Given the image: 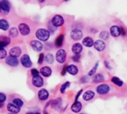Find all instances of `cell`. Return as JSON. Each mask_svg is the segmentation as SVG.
<instances>
[{
  "label": "cell",
  "instance_id": "1",
  "mask_svg": "<svg viewBox=\"0 0 127 114\" xmlns=\"http://www.w3.org/2000/svg\"><path fill=\"white\" fill-rule=\"evenodd\" d=\"M51 32L45 28H39L36 31V37L39 40H41L42 42L47 41L50 37Z\"/></svg>",
  "mask_w": 127,
  "mask_h": 114
},
{
  "label": "cell",
  "instance_id": "2",
  "mask_svg": "<svg viewBox=\"0 0 127 114\" xmlns=\"http://www.w3.org/2000/svg\"><path fill=\"white\" fill-rule=\"evenodd\" d=\"M111 90V87L109 85H108L107 84H101L100 85H98L96 87V92L97 94L103 96V95H106L109 93Z\"/></svg>",
  "mask_w": 127,
  "mask_h": 114
},
{
  "label": "cell",
  "instance_id": "3",
  "mask_svg": "<svg viewBox=\"0 0 127 114\" xmlns=\"http://www.w3.org/2000/svg\"><path fill=\"white\" fill-rule=\"evenodd\" d=\"M66 52L65 49H60L56 53V60L59 63H64L66 60Z\"/></svg>",
  "mask_w": 127,
  "mask_h": 114
},
{
  "label": "cell",
  "instance_id": "4",
  "mask_svg": "<svg viewBox=\"0 0 127 114\" xmlns=\"http://www.w3.org/2000/svg\"><path fill=\"white\" fill-rule=\"evenodd\" d=\"M10 10V3L8 0L0 1V11L4 14H7Z\"/></svg>",
  "mask_w": 127,
  "mask_h": 114
},
{
  "label": "cell",
  "instance_id": "5",
  "mask_svg": "<svg viewBox=\"0 0 127 114\" xmlns=\"http://www.w3.org/2000/svg\"><path fill=\"white\" fill-rule=\"evenodd\" d=\"M20 62H21V64L22 65V66H24L25 68H31L33 65V63L30 58V56L27 54L23 55L21 57Z\"/></svg>",
  "mask_w": 127,
  "mask_h": 114
},
{
  "label": "cell",
  "instance_id": "6",
  "mask_svg": "<svg viewBox=\"0 0 127 114\" xmlns=\"http://www.w3.org/2000/svg\"><path fill=\"white\" fill-rule=\"evenodd\" d=\"M30 45H31L32 49L36 52H40L43 49V44L39 40H33L30 42Z\"/></svg>",
  "mask_w": 127,
  "mask_h": 114
},
{
  "label": "cell",
  "instance_id": "7",
  "mask_svg": "<svg viewBox=\"0 0 127 114\" xmlns=\"http://www.w3.org/2000/svg\"><path fill=\"white\" fill-rule=\"evenodd\" d=\"M51 22L52 25L57 28V27L62 26L64 24V22L65 21H64L63 17L61 15L57 14V15H55V16H53V18H52V19H51Z\"/></svg>",
  "mask_w": 127,
  "mask_h": 114
},
{
  "label": "cell",
  "instance_id": "8",
  "mask_svg": "<svg viewBox=\"0 0 127 114\" xmlns=\"http://www.w3.org/2000/svg\"><path fill=\"white\" fill-rule=\"evenodd\" d=\"M31 82H32V84L35 87H37V88H41L44 85V80H43L42 77L39 75L33 77Z\"/></svg>",
  "mask_w": 127,
  "mask_h": 114
},
{
  "label": "cell",
  "instance_id": "9",
  "mask_svg": "<svg viewBox=\"0 0 127 114\" xmlns=\"http://www.w3.org/2000/svg\"><path fill=\"white\" fill-rule=\"evenodd\" d=\"M18 30L21 33V34L23 35V36H28L30 34V32H31L30 27L27 24H25L24 22H22V23L19 24Z\"/></svg>",
  "mask_w": 127,
  "mask_h": 114
},
{
  "label": "cell",
  "instance_id": "10",
  "mask_svg": "<svg viewBox=\"0 0 127 114\" xmlns=\"http://www.w3.org/2000/svg\"><path fill=\"white\" fill-rule=\"evenodd\" d=\"M83 31L80 29H74L71 31V38L74 41H78L83 38Z\"/></svg>",
  "mask_w": 127,
  "mask_h": 114
},
{
  "label": "cell",
  "instance_id": "11",
  "mask_svg": "<svg viewBox=\"0 0 127 114\" xmlns=\"http://www.w3.org/2000/svg\"><path fill=\"white\" fill-rule=\"evenodd\" d=\"M5 62L6 63L11 67H16L19 66V60L17 57H13V56H7L5 59Z\"/></svg>",
  "mask_w": 127,
  "mask_h": 114
},
{
  "label": "cell",
  "instance_id": "12",
  "mask_svg": "<svg viewBox=\"0 0 127 114\" xmlns=\"http://www.w3.org/2000/svg\"><path fill=\"white\" fill-rule=\"evenodd\" d=\"M106 43L103 40H97L94 43L95 49L97 51H98V52H103V51H104L105 49H106Z\"/></svg>",
  "mask_w": 127,
  "mask_h": 114
},
{
  "label": "cell",
  "instance_id": "13",
  "mask_svg": "<svg viewBox=\"0 0 127 114\" xmlns=\"http://www.w3.org/2000/svg\"><path fill=\"white\" fill-rule=\"evenodd\" d=\"M82 109H83V105L79 101L74 102L71 106V110L74 114H79L82 111Z\"/></svg>",
  "mask_w": 127,
  "mask_h": 114
},
{
  "label": "cell",
  "instance_id": "14",
  "mask_svg": "<svg viewBox=\"0 0 127 114\" xmlns=\"http://www.w3.org/2000/svg\"><path fill=\"white\" fill-rule=\"evenodd\" d=\"M38 99L40 101H45L49 98V93L45 89H41L38 92Z\"/></svg>",
  "mask_w": 127,
  "mask_h": 114
},
{
  "label": "cell",
  "instance_id": "15",
  "mask_svg": "<svg viewBox=\"0 0 127 114\" xmlns=\"http://www.w3.org/2000/svg\"><path fill=\"white\" fill-rule=\"evenodd\" d=\"M39 73L45 77V78H48L52 74V69L51 67L48 66H42L41 69H40V71H39Z\"/></svg>",
  "mask_w": 127,
  "mask_h": 114
},
{
  "label": "cell",
  "instance_id": "16",
  "mask_svg": "<svg viewBox=\"0 0 127 114\" xmlns=\"http://www.w3.org/2000/svg\"><path fill=\"white\" fill-rule=\"evenodd\" d=\"M110 34L114 37H118L121 34V27L118 25H112L110 28Z\"/></svg>",
  "mask_w": 127,
  "mask_h": 114
},
{
  "label": "cell",
  "instance_id": "17",
  "mask_svg": "<svg viewBox=\"0 0 127 114\" xmlns=\"http://www.w3.org/2000/svg\"><path fill=\"white\" fill-rule=\"evenodd\" d=\"M10 43V38L7 36H0V49H4Z\"/></svg>",
  "mask_w": 127,
  "mask_h": 114
},
{
  "label": "cell",
  "instance_id": "18",
  "mask_svg": "<svg viewBox=\"0 0 127 114\" xmlns=\"http://www.w3.org/2000/svg\"><path fill=\"white\" fill-rule=\"evenodd\" d=\"M9 55L10 56L15 57H19L22 55V49L19 46H15L13 47L10 49L9 51Z\"/></svg>",
  "mask_w": 127,
  "mask_h": 114
},
{
  "label": "cell",
  "instance_id": "19",
  "mask_svg": "<svg viewBox=\"0 0 127 114\" xmlns=\"http://www.w3.org/2000/svg\"><path fill=\"white\" fill-rule=\"evenodd\" d=\"M95 96V93L92 90H87L83 94V99L86 102H89L92 100Z\"/></svg>",
  "mask_w": 127,
  "mask_h": 114
},
{
  "label": "cell",
  "instance_id": "20",
  "mask_svg": "<svg viewBox=\"0 0 127 114\" xmlns=\"http://www.w3.org/2000/svg\"><path fill=\"white\" fill-rule=\"evenodd\" d=\"M7 110L9 113H11V114H18L20 111H21V108L16 106L15 105L13 104H11V103H8L7 105Z\"/></svg>",
  "mask_w": 127,
  "mask_h": 114
},
{
  "label": "cell",
  "instance_id": "21",
  "mask_svg": "<svg viewBox=\"0 0 127 114\" xmlns=\"http://www.w3.org/2000/svg\"><path fill=\"white\" fill-rule=\"evenodd\" d=\"M83 45L80 43H74L71 47V51L74 55H80V53L83 52Z\"/></svg>",
  "mask_w": 127,
  "mask_h": 114
},
{
  "label": "cell",
  "instance_id": "22",
  "mask_svg": "<svg viewBox=\"0 0 127 114\" xmlns=\"http://www.w3.org/2000/svg\"><path fill=\"white\" fill-rule=\"evenodd\" d=\"M62 105H63V101L61 98H58L51 101V106L52 108L55 110H59L62 107Z\"/></svg>",
  "mask_w": 127,
  "mask_h": 114
},
{
  "label": "cell",
  "instance_id": "23",
  "mask_svg": "<svg viewBox=\"0 0 127 114\" xmlns=\"http://www.w3.org/2000/svg\"><path fill=\"white\" fill-rule=\"evenodd\" d=\"M67 72L71 75H76L79 72L78 67L74 64H71L67 66Z\"/></svg>",
  "mask_w": 127,
  "mask_h": 114
},
{
  "label": "cell",
  "instance_id": "24",
  "mask_svg": "<svg viewBox=\"0 0 127 114\" xmlns=\"http://www.w3.org/2000/svg\"><path fill=\"white\" fill-rule=\"evenodd\" d=\"M82 43H83V45L84 46L88 47V48H91V47L94 46L95 41H94L92 37H86L85 38H83Z\"/></svg>",
  "mask_w": 127,
  "mask_h": 114
},
{
  "label": "cell",
  "instance_id": "25",
  "mask_svg": "<svg viewBox=\"0 0 127 114\" xmlns=\"http://www.w3.org/2000/svg\"><path fill=\"white\" fill-rule=\"evenodd\" d=\"M92 81L95 84H100V83H102L105 81V78H104L103 75H102L100 73H97V74H95L94 75Z\"/></svg>",
  "mask_w": 127,
  "mask_h": 114
},
{
  "label": "cell",
  "instance_id": "26",
  "mask_svg": "<svg viewBox=\"0 0 127 114\" xmlns=\"http://www.w3.org/2000/svg\"><path fill=\"white\" fill-rule=\"evenodd\" d=\"M63 42H64V34H61L55 40V46L57 47V48L62 47V46L63 44Z\"/></svg>",
  "mask_w": 127,
  "mask_h": 114
},
{
  "label": "cell",
  "instance_id": "27",
  "mask_svg": "<svg viewBox=\"0 0 127 114\" xmlns=\"http://www.w3.org/2000/svg\"><path fill=\"white\" fill-rule=\"evenodd\" d=\"M9 28H10L9 22L4 19H0V29L2 31H7Z\"/></svg>",
  "mask_w": 127,
  "mask_h": 114
},
{
  "label": "cell",
  "instance_id": "28",
  "mask_svg": "<svg viewBox=\"0 0 127 114\" xmlns=\"http://www.w3.org/2000/svg\"><path fill=\"white\" fill-rule=\"evenodd\" d=\"M45 61L48 64H52L54 61V57L52 54L48 53L45 55Z\"/></svg>",
  "mask_w": 127,
  "mask_h": 114
},
{
  "label": "cell",
  "instance_id": "29",
  "mask_svg": "<svg viewBox=\"0 0 127 114\" xmlns=\"http://www.w3.org/2000/svg\"><path fill=\"white\" fill-rule=\"evenodd\" d=\"M111 81H112V82L114 84H115L116 86H118V87H123V85H124V81H123L121 79H120L119 78L116 77V76L112 77V78Z\"/></svg>",
  "mask_w": 127,
  "mask_h": 114
},
{
  "label": "cell",
  "instance_id": "30",
  "mask_svg": "<svg viewBox=\"0 0 127 114\" xmlns=\"http://www.w3.org/2000/svg\"><path fill=\"white\" fill-rule=\"evenodd\" d=\"M9 35L11 37H16L19 35V30L16 27H12L9 29Z\"/></svg>",
  "mask_w": 127,
  "mask_h": 114
},
{
  "label": "cell",
  "instance_id": "31",
  "mask_svg": "<svg viewBox=\"0 0 127 114\" xmlns=\"http://www.w3.org/2000/svg\"><path fill=\"white\" fill-rule=\"evenodd\" d=\"M98 66H99V61L96 62L95 66H93V68H92L90 69V71L88 72V75L89 76H94L96 72H97V68H98Z\"/></svg>",
  "mask_w": 127,
  "mask_h": 114
},
{
  "label": "cell",
  "instance_id": "32",
  "mask_svg": "<svg viewBox=\"0 0 127 114\" xmlns=\"http://www.w3.org/2000/svg\"><path fill=\"white\" fill-rule=\"evenodd\" d=\"M71 86V82L70 81H66L65 82L64 84H62V86L60 87V91L61 93H65L66 90Z\"/></svg>",
  "mask_w": 127,
  "mask_h": 114
},
{
  "label": "cell",
  "instance_id": "33",
  "mask_svg": "<svg viewBox=\"0 0 127 114\" xmlns=\"http://www.w3.org/2000/svg\"><path fill=\"white\" fill-rule=\"evenodd\" d=\"M109 35H110V34L108 32V31H101L100 33V38L102 40H109Z\"/></svg>",
  "mask_w": 127,
  "mask_h": 114
},
{
  "label": "cell",
  "instance_id": "34",
  "mask_svg": "<svg viewBox=\"0 0 127 114\" xmlns=\"http://www.w3.org/2000/svg\"><path fill=\"white\" fill-rule=\"evenodd\" d=\"M13 105H15L16 106H17V107L20 108L24 105V102H23V101H22L21 99H19V98H15V99L13 100Z\"/></svg>",
  "mask_w": 127,
  "mask_h": 114
},
{
  "label": "cell",
  "instance_id": "35",
  "mask_svg": "<svg viewBox=\"0 0 127 114\" xmlns=\"http://www.w3.org/2000/svg\"><path fill=\"white\" fill-rule=\"evenodd\" d=\"M7 55V53L4 49H0V60L6 59Z\"/></svg>",
  "mask_w": 127,
  "mask_h": 114
},
{
  "label": "cell",
  "instance_id": "36",
  "mask_svg": "<svg viewBox=\"0 0 127 114\" xmlns=\"http://www.w3.org/2000/svg\"><path fill=\"white\" fill-rule=\"evenodd\" d=\"M89 75H88V76H87V75H83V76H82L81 78L80 79V82L81 84H86V83L89 82Z\"/></svg>",
  "mask_w": 127,
  "mask_h": 114
},
{
  "label": "cell",
  "instance_id": "37",
  "mask_svg": "<svg viewBox=\"0 0 127 114\" xmlns=\"http://www.w3.org/2000/svg\"><path fill=\"white\" fill-rule=\"evenodd\" d=\"M7 100V96L4 93L0 92V105H2Z\"/></svg>",
  "mask_w": 127,
  "mask_h": 114
},
{
  "label": "cell",
  "instance_id": "38",
  "mask_svg": "<svg viewBox=\"0 0 127 114\" xmlns=\"http://www.w3.org/2000/svg\"><path fill=\"white\" fill-rule=\"evenodd\" d=\"M44 60H45V55H44V54L43 53H40L39 55L38 61H37L38 64H42V62L44 61Z\"/></svg>",
  "mask_w": 127,
  "mask_h": 114
},
{
  "label": "cell",
  "instance_id": "39",
  "mask_svg": "<svg viewBox=\"0 0 127 114\" xmlns=\"http://www.w3.org/2000/svg\"><path fill=\"white\" fill-rule=\"evenodd\" d=\"M71 58H72V60H73L74 62L78 63V62H80V60L81 56H80V55H74Z\"/></svg>",
  "mask_w": 127,
  "mask_h": 114
},
{
  "label": "cell",
  "instance_id": "40",
  "mask_svg": "<svg viewBox=\"0 0 127 114\" xmlns=\"http://www.w3.org/2000/svg\"><path fill=\"white\" fill-rule=\"evenodd\" d=\"M48 28H49V31H51V33H54L55 31H56V27L55 26H54L53 25H52V23H51V22H49V24H48Z\"/></svg>",
  "mask_w": 127,
  "mask_h": 114
},
{
  "label": "cell",
  "instance_id": "41",
  "mask_svg": "<svg viewBox=\"0 0 127 114\" xmlns=\"http://www.w3.org/2000/svg\"><path fill=\"white\" fill-rule=\"evenodd\" d=\"M31 75H32L33 77L39 75V72L36 69H32L31 70Z\"/></svg>",
  "mask_w": 127,
  "mask_h": 114
},
{
  "label": "cell",
  "instance_id": "42",
  "mask_svg": "<svg viewBox=\"0 0 127 114\" xmlns=\"http://www.w3.org/2000/svg\"><path fill=\"white\" fill-rule=\"evenodd\" d=\"M67 73V65H65L63 68V70L61 72V75L62 76H65V74Z\"/></svg>",
  "mask_w": 127,
  "mask_h": 114
},
{
  "label": "cell",
  "instance_id": "43",
  "mask_svg": "<svg viewBox=\"0 0 127 114\" xmlns=\"http://www.w3.org/2000/svg\"><path fill=\"white\" fill-rule=\"evenodd\" d=\"M83 90H80V91L77 92V95H76V96H75V101H74V102L78 101V99L80 98V96H81V94H83Z\"/></svg>",
  "mask_w": 127,
  "mask_h": 114
},
{
  "label": "cell",
  "instance_id": "44",
  "mask_svg": "<svg viewBox=\"0 0 127 114\" xmlns=\"http://www.w3.org/2000/svg\"><path fill=\"white\" fill-rule=\"evenodd\" d=\"M104 65L106 66V68L109 70H112V66H110V63L107 61V60H105L104 61Z\"/></svg>",
  "mask_w": 127,
  "mask_h": 114
},
{
  "label": "cell",
  "instance_id": "45",
  "mask_svg": "<svg viewBox=\"0 0 127 114\" xmlns=\"http://www.w3.org/2000/svg\"><path fill=\"white\" fill-rule=\"evenodd\" d=\"M121 34L124 37H125L127 35V31L124 27H121Z\"/></svg>",
  "mask_w": 127,
  "mask_h": 114
},
{
  "label": "cell",
  "instance_id": "46",
  "mask_svg": "<svg viewBox=\"0 0 127 114\" xmlns=\"http://www.w3.org/2000/svg\"><path fill=\"white\" fill-rule=\"evenodd\" d=\"M38 1H39V2H41V3H42V2H44V1H45V0H38Z\"/></svg>",
  "mask_w": 127,
  "mask_h": 114
},
{
  "label": "cell",
  "instance_id": "47",
  "mask_svg": "<svg viewBox=\"0 0 127 114\" xmlns=\"http://www.w3.org/2000/svg\"><path fill=\"white\" fill-rule=\"evenodd\" d=\"M26 114H35L34 113H32V112H28Z\"/></svg>",
  "mask_w": 127,
  "mask_h": 114
},
{
  "label": "cell",
  "instance_id": "48",
  "mask_svg": "<svg viewBox=\"0 0 127 114\" xmlns=\"http://www.w3.org/2000/svg\"><path fill=\"white\" fill-rule=\"evenodd\" d=\"M35 114H39V113H36Z\"/></svg>",
  "mask_w": 127,
  "mask_h": 114
},
{
  "label": "cell",
  "instance_id": "49",
  "mask_svg": "<svg viewBox=\"0 0 127 114\" xmlns=\"http://www.w3.org/2000/svg\"><path fill=\"white\" fill-rule=\"evenodd\" d=\"M8 114H11V113H9Z\"/></svg>",
  "mask_w": 127,
  "mask_h": 114
},
{
  "label": "cell",
  "instance_id": "50",
  "mask_svg": "<svg viewBox=\"0 0 127 114\" xmlns=\"http://www.w3.org/2000/svg\"></svg>",
  "mask_w": 127,
  "mask_h": 114
},
{
  "label": "cell",
  "instance_id": "51",
  "mask_svg": "<svg viewBox=\"0 0 127 114\" xmlns=\"http://www.w3.org/2000/svg\"><path fill=\"white\" fill-rule=\"evenodd\" d=\"M65 1H68V0H65Z\"/></svg>",
  "mask_w": 127,
  "mask_h": 114
}]
</instances>
